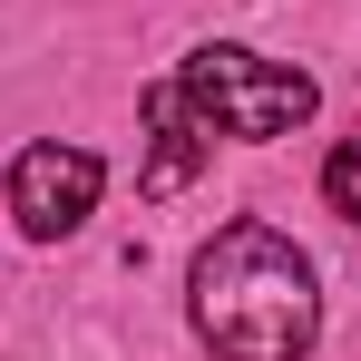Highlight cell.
I'll list each match as a JSON object with an SVG mask.
<instances>
[{
	"instance_id": "cell-1",
	"label": "cell",
	"mask_w": 361,
	"mask_h": 361,
	"mask_svg": "<svg viewBox=\"0 0 361 361\" xmlns=\"http://www.w3.org/2000/svg\"><path fill=\"white\" fill-rule=\"evenodd\" d=\"M195 332L215 361H302L312 332H322V293H312V264H302L293 235L274 225H225V235L195 254Z\"/></svg>"
},
{
	"instance_id": "cell-2",
	"label": "cell",
	"mask_w": 361,
	"mask_h": 361,
	"mask_svg": "<svg viewBox=\"0 0 361 361\" xmlns=\"http://www.w3.org/2000/svg\"><path fill=\"white\" fill-rule=\"evenodd\" d=\"M185 108L215 127V137H283V127L312 118V78L302 68H274V59H254V49H235V39H205L195 59H185Z\"/></svg>"
},
{
	"instance_id": "cell-3",
	"label": "cell",
	"mask_w": 361,
	"mask_h": 361,
	"mask_svg": "<svg viewBox=\"0 0 361 361\" xmlns=\"http://www.w3.org/2000/svg\"><path fill=\"white\" fill-rule=\"evenodd\" d=\"M98 185H108V166H98L88 147H20V166H10V215H20L30 244H59V235L88 225Z\"/></svg>"
},
{
	"instance_id": "cell-4",
	"label": "cell",
	"mask_w": 361,
	"mask_h": 361,
	"mask_svg": "<svg viewBox=\"0 0 361 361\" xmlns=\"http://www.w3.org/2000/svg\"><path fill=\"white\" fill-rule=\"evenodd\" d=\"M137 118H147V166H137V195H157V205H166V195H185V185L215 166V127L185 108V88H147V108H137Z\"/></svg>"
},
{
	"instance_id": "cell-5",
	"label": "cell",
	"mask_w": 361,
	"mask_h": 361,
	"mask_svg": "<svg viewBox=\"0 0 361 361\" xmlns=\"http://www.w3.org/2000/svg\"><path fill=\"white\" fill-rule=\"evenodd\" d=\"M322 205L361 225V137H342V147H332V166H322Z\"/></svg>"
}]
</instances>
